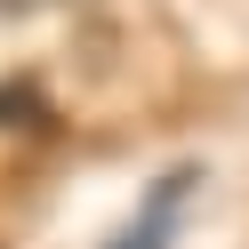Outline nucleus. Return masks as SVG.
<instances>
[{"instance_id":"obj_1","label":"nucleus","mask_w":249,"mask_h":249,"mask_svg":"<svg viewBox=\"0 0 249 249\" xmlns=\"http://www.w3.org/2000/svg\"><path fill=\"white\" fill-rule=\"evenodd\" d=\"M193 185H201L193 161L169 169V177H153L145 201H137V217H129V233H113L105 249H169V241H177V209H185V193H193Z\"/></svg>"},{"instance_id":"obj_2","label":"nucleus","mask_w":249,"mask_h":249,"mask_svg":"<svg viewBox=\"0 0 249 249\" xmlns=\"http://www.w3.org/2000/svg\"><path fill=\"white\" fill-rule=\"evenodd\" d=\"M0 8H49V0H0Z\"/></svg>"}]
</instances>
